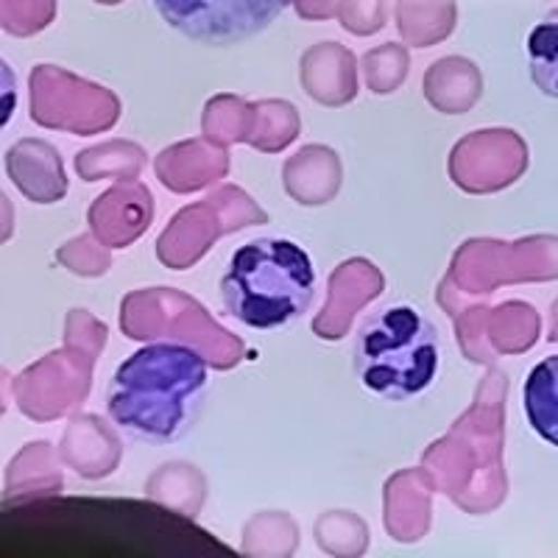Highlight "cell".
I'll return each instance as SVG.
<instances>
[{"mask_svg": "<svg viewBox=\"0 0 558 558\" xmlns=\"http://www.w3.org/2000/svg\"><path fill=\"white\" fill-rule=\"evenodd\" d=\"M527 73L542 96L558 101V9L547 12L545 17L531 28L525 43Z\"/></svg>", "mask_w": 558, "mask_h": 558, "instance_id": "6", "label": "cell"}, {"mask_svg": "<svg viewBox=\"0 0 558 558\" xmlns=\"http://www.w3.org/2000/svg\"><path fill=\"white\" fill-rule=\"evenodd\" d=\"M209 386V366L187 343L157 341L118 366L107 413L129 436L168 445L191 430Z\"/></svg>", "mask_w": 558, "mask_h": 558, "instance_id": "1", "label": "cell"}, {"mask_svg": "<svg viewBox=\"0 0 558 558\" xmlns=\"http://www.w3.org/2000/svg\"><path fill=\"white\" fill-rule=\"evenodd\" d=\"M352 357L357 380L366 391L388 402H408L436 383L441 341L418 307L391 305L361 324Z\"/></svg>", "mask_w": 558, "mask_h": 558, "instance_id": "3", "label": "cell"}, {"mask_svg": "<svg viewBox=\"0 0 558 558\" xmlns=\"http://www.w3.org/2000/svg\"><path fill=\"white\" fill-rule=\"evenodd\" d=\"M522 400H525V416L533 430L539 433L547 445L558 447V355L545 357L527 372Z\"/></svg>", "mask_w": 558, "mask_h": 558, "instance_id": "5", "label": "cell"}, {"mask_svg": "<svg viewBox=\"0 0 558 558\" xmlns=\"http://www.w3.org/2000/svg\"><path fill=\"white\" fill-rule=\"evenodd\" d=\"M291 0H154L168 26L193 43L227 48L274 26Z\"/></svg>", "mask_w": 558, "mask_h": 558, "instance_id": "4", "label": "cell"}, {"mask_svg": "<svg viewBox=\"0 0 558 558\" xmlns=\"http://www.w3.org/2000/svg\"><path fill=\"white\" fill-rule=\"evenodd\" d=\"M316 268L291 238H257L235 248L221 277V302L252 330H279L311 307Z\"/></svg>", "mask_w": 558, "mask_h": 558, "instance_id": "2", "label": "cell"}]
</instances>
